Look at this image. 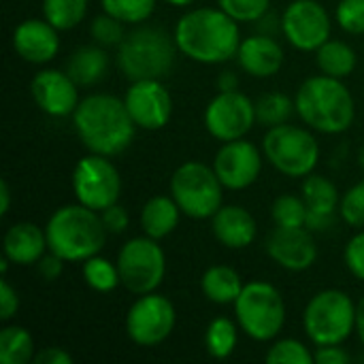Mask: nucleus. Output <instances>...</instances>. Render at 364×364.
Returning a JSON list of instances; mask_svg holds the SVG:
<instances>
[{
    "mask_svg": "<svg viewBox=\"0 0 364 364\" xmlns=\"http://www.w3.org/2000/svg\"><path fill=\"white\" fill-rule=\"evenodd\" d=\"M73 126L90 154L119 156L124 154L136 134L126 102L113 94H90L79 100L73 113Z\"/></svg>",
    "mask_w": 364,
    "mask_h": 364,
    "instance_id": "obj_1",
    "label": "nucleus"
},
{
    "mask_svg": "<svg viewBox=\"0 0 364 364\" xmlns=\"http://www.w3.org/2000/svg\"><path fill=\"white\" fill-rule=\"evenodd\" d=\"M173 36L179 51L198 64H224L237 58L243 41L239 21L220 6L188 11L179 17Z\"/></svg>",
    "mask_w": 364,
    "mask_h": 364,
    "instance_id": "obj_2",
    "label": "nucleus"
},
{
    "mask_svg": "<svg viewBox=\"0 0 364 364\" xmlns=\"http://www.w3.org/2000/svg\"><path fill=\"white\" fill-rule=\"evenodd\" d=\"M299 117L316 132L341 134L354 124L356 105L343 79L314 75L301 83L294 96Z\"/></svg>",
    "mask_w": 364,
    "mask_h": 364,
    "instance_id": "obj_3",
    "label": "nucleus"
},
{
    "mask_svg": "<svg viewBox=\"0 0 364 364\" xmlns=\"http://www.w3.org/2000/svg\"><path fill=\"white\" fill-rule=\"evenodd\" d=\"M49 252L66 262H85L102 252L107 228L102 215L81 203L55 209L45 226Z\"/></svg>",
    "mask_w": 364,
    "mask_h": 364,
    "instance_id": "obj_4",
    "label": "nucleus"
},
{
    "mask_svg": "<svg viewBox=\"0 0 364 364\" xmlns=\"http://www.w3.org/2000/svg\"><path fill=\"white\" fill-rule=\"evenodd\" d=\"M179 47L162 28L141 26L130 30L117 47V66L130 81L162 79L171 73Z\"/></svg>",
    "mask_w": 364,
    "mask_h": 364,
    "instance_id": "obj_5",
    "label": "nucleus"
},
{
    "mask_svg": "<svg viewBox=\"0 0 364 364\" xmlns=\"http://www.w3.org/2000/svg\"><path fill=\"white\" fill-rule=\"evenodd\" d=\"M303 326L314 346H341L356 331V303L343 290H322L307 303Z\"/></svg>",
    "mask_w": 364,
    "mask_h": 364,
    "instance_id": "obj_6",
    "label": "nucleus"
},
{
    "mask_svg": "<svg viewBox=\"0 0 364 364\" xmlns=\"http://www.w3.org/2000/svg\"><path fill=\"white\" fill-rule=\"evenodd\" d=\"M239 328L254 341H273L286 324V303L282 292L269 282H250L235 301Z\"/></svg>",
    "mask_w": 364,
    "mask_h": 364,
    "instance_id": "obj_7",
    "label": "nucleus"
},
{
    "mask_svg": "<svg viewBox=\"0 0 364 364\" xmlns=\"http://www.w3.org/2000/svg\"><path fill=\"white\" fill-rule=\"evenodd\" d=\"M224 186L213 166L190 160L177 166L171 177V196L181 213L192 220H209L224 203Z\"/></svg>",
    "mask_w": 364,
    "mask_h": 364,
    "instance_id": "obj_8",
    "label": "nucleus"
},
{
    "mask_svg": "<svg viewBox=\"0 0 364 364\" xmlns=\"http://www.w3.org/2000/svg\"><path fill=\"white\" fill-rule=\"evenodd\" d=\"M264 158L288 177H307L320 160L318 139L301 126L279 124L267 130L262 139Z\"/></svg>",
    "mask_w": 364,
    "mask_h": 364,
    "instance_id": "obj_9",
    "label": "nucleus"
},
{
    "mask_svg": "<svg viewBox=\"0 0 364 364\" xmlns=\"http://www.w3.org/2000/svg\"><path fill=\"white\" fill-rule=\"evenodd\" d=\"M117 269L122 286L141 296L156 292L166 275L164 250L151 237H134L122 245L117 252Z\"/></svg>",
    "mask_w": 364,
    "mask_h": 364,
    "instance_id": "obj_10",
    "label": "nucleus"
},
{
    "mask_svg": "<svg viewBox=\"0 0 364 364\" xmlns=\"http://www.w3.org/2000/svg\"><path fill=\"white\" fill-rule=\"evenodd\" d=\"M73 192L77 203L100 213L119 200L122 175L109 156H83L73 171Z\"/></svg>",
    "mask_w": 364,
    "mask_h": 364,
    "instance_id": "obj_11",
    "label": "nucleus"
},
{
    "mask_svg": "<svg viewBox=\"0 0 364 364\" xmlns=\"http://www.w3.org/2000/svg\"><path fill=\"white\" fill-rule=\"evenodd\" d=\"M177 322V311L171 299L158 292L141 294L126 314V335L141 348H156L164 343Z\"/></svg>",
    "mask_w": 364,
    "mask_h": 364,
    "instance_id": "obj_12",
    "label": "nucleus"
},
{
    "mask_svg": "<svg viewBox=\"0 0 364 364\" xmlns=\"http://www.w3.org/2000/svg\"><path fill=\"white\" fill-rule=\"evenodd\" d=\"M254 122H258L256 102L239 90L218 92L205 109V128L222 143L243 139L252 130Z\"/></svg>",
    "mask_w": 364,
    "mask_h": 364,
    "instance_id": "obj_13",
    "label": "nucleus"
},
{
    "mask_svg": "<svg viewBox=\"0 0 364 364\" xmlns=\"http://www.w3.org/2000/svg\"><path fill=\"white\" fill-rule=\"evenodd\" d=\"M331 30V15L318 0H292L282 15V32L299 51H318Z\"/></svg>",
    "mask_w": 364,
    "mask_h": 364,
    "instance_id": "obj_14",
    "label": "nucleus"
},
{
    "mask_svg": "<svg viewBox=\"0 0 364 364\" xmlns=\"http://www.w3.org/2000/svg\"><path fill=\"white\" fill-rule=\"evenodd\" d=\"M132 122L143 130H162L173 115V98L162 79L130 81L124 96Z\"/></svg>",
    "mask_w": 364,
    "mask_h": 364,
    "instance_id": "obj_15",
    "label": "nucleus"
},
{
    "mask_svg": "<svg viewBox=\"0 0 364 364\" xmlns=\"http://www.w3.org/2000/svg\"><path fill=\"white\" fill-rule=\"evenodd\" d=\"M213 171L226 190H245L256 183L262 171V154L252 141H228L218 149Z\"/></svg>",
    "mask_w": 364,
    "mask_h": 364,
    "instance_id": "obj_16",
    "label": "nucleus"
},
{
    "mask_svg": "<svg viewBox=\"0 0 364 364\" xmlns=\"http://www.w3.org/2000/svg\"><path fill=\"white\" fill-rule=\"evenodd\" d=\"M264 250L273 262L292 273L307 271L318 258V245L307 226H277L267 237Z\"/></svg>",
    "mask_w": 364,
    "mask_h": 364,
    "instance_id": "obj_17",
    "label": "nucleus"
},
{
    "mask_svg": "<svg viewBox=\"0 0 364 364\" xmlns=\"http://www.w3.org/2000/svg\"><path fill=\"white\" fill-rule=\"evenodd\" d=\"M30 94L36 107L51 117H68L79 105V85L66 70L45 68L30 81Z\"/></svg>",
    "mask_w": 364,
    "mask_h": 364,
    "instance_id": "obj_18",
    "label": "nucleus"
},
{
    "mask_svg": "<svg viewBox=\"0 0 364 364\" xmlns=\"http://www.w3.org/2000/svg\"><path fill=\"white\" fill-rule=\"evenodd\" d=\"M58 28H53L45 17L43 19H23L13 30V49L15 53L30 64H47L60 51Z\"/></svg>",
    "mask_w": 364,
    "mask_h": 364,
    "instance_id": "obj_19",
    "label": "nucleus"
},
{
    "mask_svg": "<svg viewBox=\"0 0 364 364\" xmlns=\"http://www.w3.org/2000/svg\"><path fill=\"white\" fill-rule=\"evenodd\" d=\"M237 60L247 75L256 79H267L277 75L284 66V49L271 34L260 32L241 41Z\"/></svg>",
    "mask_w": 364,
    "mask_h": 364,
    "instance_id": "obj_20",
    "label": "nucleus"
},
{
    "mask_svg": "<svg viewBox=\"0 0 364 364\" xmlns=\"http://www.w3.org/2000/svg\"><path fill=\"white\" fill-rule=\"evenodd\" d=\"M211 230L218 243L228 250H245L256 241L258 235L254 215L239 205H222L211 218Z\"/></svg>",
    "mask_w": 364,
    "mask_h": 364,
    "instance_id": "obj_21",
    "label": "nucleus"
},
{
    "mask_svg": "<svg viewBox=\"0 0 364 364\" xmlns=\"http://www.w3.org/2000/svg\"><path fill=\"white\" fill-rule=\"evenodd\" d=\"M2 250H4V258H9L13 264L30 267L38 262L49 250L47 232L32 222H17L9 226V230L4 232Z\"/></svg>",
    "mask_w": 364,
    "mask_h": 364,
    "instance_id": "obj_22",
    "label": "nucleus"
},
{
    "mask_svg": "<svg viewBox=\"0 0 364 364\" xmlns=\"http://www.w3.org/2000/svg\"><path fill=\"white\" fill-rule=\"evenodd\" d=\"M301 190H303V198H305V203L309 207V224H307V228H316V230L326 228L333 222V215L341 205L337 186L331 179L311 173V175L305 177Z\"/></svg>",
    "mask_w": 364,
    "mask_h": 364,
    "instance_id": "obj_23",
    "label": "nucleus"
},
{
    "mask_svg": "<svg viewBox=\"0 0 364 364\" xmlns=\"http://www.w3.org/2000/svg\"><path fill=\"white\" fill-rule=\"evenodd\" d=\"M66 73L79 87H90L100 83L109 73V55L100 45H83L75 49L68 58Z\"/></svg>",
    "mask_w": 364,
    "mask_h": 364,
    "instance_id": "obj_24",
    "label": "nucleus"
},
{
    "mask_svg": "<svg viewBox=\"0 0 364 364\" xmlns=\"http://www.w3.org/2000/svg\"><path fill=\"white\" fill-rule=\"evenodd\" d=\"M181 209L173 196H151L141 209V228L147 237L160 241L179 224Z\"/></svg>",
    "mask_w": 364,
    "mask_h": 364,
    "instance_id": "obj_25",
    "label": "nucleus"
},
{
    "mask_svg": "<svg viewBox=\"0 0 364 364\" xmlns=\"http://www.w3.org/2000/svg\"><path fill=\"white\" fill-rule=\"evenodd\" d=\"M243 286L245 284L241 275L226 264H213L200 277L203 294L215 305H235V301L243 292Z\"/></svg>",
    "mask_w": 364,
    "mask_h": 364,
    "instance_id": "obj_26",
    "label": "nucleus"
},
{
    "mask_svg": "<svg viewBox=\"0 0 364 364\" xmlns=\"http://www.w3.org/2000/svg\"><path fill=\"white\" fill-rule=\"evenodd\" d=\"M316 62H318V68L324 75L346 79V77H350L354 73V68L358 64V58H356V51L348 43L328 38L316 51Z\"/></svg>",
    "mask_w": 364,
    "mask_h": 364,
    "instance_id": "obj_27",
    "label": "nucleus"
},
{
    "mask_svg": "<svg viewBox=\"0 0 364 364\" xmlns=\"http://www.w3.org/2000/svg\"><path fill=\"white\" fill-rule=\"evenodd\" d=\"M239 341V326L228 318H215L205 331V350L215 360H226L235 354Z\"/></svg>",
    "mask_w": 364,
    "mask_h": 364,
    "instance_id": "obj_28",
    "label": "nucleus"
},
{
    "mask_svg": "<svg viewBox=\"0 0 364 364\" xmlns=\"http://www.w3.org/2000/svg\"><path fill=\"white\" fill-rule=\"evenodd\" d=\"M34 356V339L23 326L0 331V364H28Z\"/></svg>",
    "mask_w": 364,
    "mask_h": 364,
    "instance_id": "obj_29",
    "label": "nucleus"
},
{
    "mask_svg": "<svg viewBox=\"0 0 364 364\" xmlns=\"http://www.w3.org/2000/svg\"><path fill=\"white\" fill-rule=\"evenodd\" d=\"M90 0H43V17L58 30L77 28L87 15Z\"/></svg>",
    "mask_w": 364,
    "mask_h": 364,
    "instance_id": "obj_30",
    "label": "nucleus"
},
{
    "mask_svg": "<svg viewBox=\"0 0 364 364\" xmlns=\"http://www.w3.org/2000/svg\"><path fill=\"white\" fill-rule=\"evenodd\" d=\"M83 282L94 290V292H113L119 284V269L117 262H111L102 256H92L83 262Z\"/></svg>",
    "mask_w": 364,
    "mask_h": 364,
    "instance_id": "obj_31",
    "label": "nucleus"
},
{
    "mask_svg": "<svg viewBox=\"0 0 364 364\" xmlns=\"http://www.w3.org/2000/svg\"><path fill=\"white\" fill-rule=\"evenodd\" d=\"M294 111V100L284 92H271L256 100V119L267 128L288 124Z\"/></svg>",
    "mask_w": 364,
    "mask_h": 364,
    "instance_id": "obj_32",
    "label": "nucleus"
},
{
    "mask_svg": "<svg viewBox=\"0 0 364 364\" xmlns=\"http://www.w3.org/2000/svg\"><path fill=\"white\" fill-rule=\"evenodd\" d=\"M271 218H273L275 226H288V228L307 226L309 224V207L303 196L282 194L275 198V203L271 207Z\"/></svg>",
    "mask_w": 364,
    "mask_h": 364,
    "instance_id": "obj_33",
    "label": "nucleus"
},
{
    "mask_svg": "<svg viewBox=\"0 0 364 364\" xmlns=\"http://www.w3.org/2000/svg\"><path fill=\"white\" fill-rule=\"evenodd\" d=\"M102 11L124 23H143L156 11V0H100Z\"/></svg>",
    "mask_w": 364,
    "mask_h": 364,
    "instance_id": "obj_34",
    "label": "nucleus"
},
{
    "mask_svg": "<svg viewBox=\"0 0 364 364\" xmlns=\"http://www.w3.org/2000/svg\"><path fill=\"white\" fill-rule=\"evenodd\" d=\"M264 360L269 364H316L314 352L299 339H279V341H275L267 350Z\"/></svg>",
    "mask_w": 364,
    "mask_h": 364,
    "instance_id": "obj_35",
    "label": "nucleus"
},
{
    "mask_svg": "<svg viewBox=\"0 0 364 364\" xmlns=\"http://www.w3.org/2000/svg\"><path fill=\"white\" fill-rule=\"evenodd\" d=\"M90 34H92L94 43L105 47V49L107 47H119V43L126 36L124 21H119L117 17H113V15L102 11V15L94 17L92 26H90Z\"/></svg>",
    "mask_w": 364,
    "mask_h": 364,
    "instance_id": "obj_36",
    "label": "nucleus"
},
{
    "mask_svg": "<svg viewBox=\"0 0 364 364\" xmlns=\"http://www.w3.org/2000/svg\"><path fill=\"white\" fill-rule=\"evenodd\" d=\"M218 6L237 21H258L269 13L271 0H215Z\"/></svg>",
    "mask_w": 364,
    "mask_h": 364,
    "instance_id": "obj_37",
    "label": "nucleus"
},
{
    "mask_svg": "<svg viewBox=\"0 0 364 364\" xmlns=\"http://www.w3.org/2000/svg\"><path fill=\"white\" fill-rule=\"evenodd\" d=\"M341 218L346 224L354 226V228H363L364 226V179L358 181L356 186H352L343 198H341Z\"/></svg>",
    "mask_w": 364,
    "mask_h": 364,
    "instance_id": "obj_38",
    "label": "nucleus"
},
{
    "mask_svg": "<svg viewBox=\"0 0 364 364\" xmlns=\"http://www.w3.org/2000/svg\"><path fill=\"white\" fill-rule=\"evenodd\" d=\"M337 23L350 34H364V0H341L335 11Z\"/></svg>",
    "mask_w": 364,
    "mask_h": 364,
    "instance_id": "obj_39",
    "label": "nucleus"
},
{
    "mask_svg": "<svg viewBox=\"0 0 364 364\" xmlns=\"http://www.w3.org/2000/svg\"><path fill=\"white\" fill-rule=\"evenodd\" d=\"M343 258H346V264H348L350 273L364 282V230L354 235L348 241Z\"/></svg>",
    "mask_w": 364,
    "mask_h": 364,
    "instance_id": "obj_40",
    "label": "nucleus"
},
{
    "mask_svg": "<svg viewBox=\"0 0 364 364\" xmlns=\"http://www.w3.org/2000/svg\"><path fill=\"white\" fill-rule=\"evenodd\" d=\"M100 215H102V222H105V228L109 235H122L130 226V215H128L126 207H122L117 203L107 207L105 211H100Z\"/></svg>",
    "mask_w": 364,
    "mask_h": 364,
    "instance_id": "obj_41",
    "label": "nucleus"
},
{
    "mask_svg": "<svg viewBox=\"0 0 364 364\" xmlns=\"http://www.w3.org/2000/svg\"><path fill=\"white\" fill-rule=\"evenodd\" d=\"M19 309V294L17 290L6 282V277L0 279V320H11Z\"/></svg>",
    "mask_w": 364,
    "mask_h": 364,
    "instance_id": "obj_42",
    "label": "nucleus"
},
{
    "mask_svg": "<svg viewBox=\"0 0 364 364\" xmlns=\"http://www.w3.org/2000/svg\"><path fill=\"white\" fill-rule=\"evenodd\" d=\"M314 360L316 364H348L352 363V356L341 346H318Z\"/></svg>",
    "mask_w": 364,
    "mask_h": 364,
    "instance_id": "obj_43",
    "label": "nucleus"
},
{
    "mask_svg": "<svg viewBox=\"0 0 364 364\" xmlns=\"http://www.w3.org/2000/svg\"><path fill=\"white\" fill-rule=\"evenodd\" d=\"M64 262H66V260H62V258H60L58 254H53V252L45 254V256L38 260V273H41V277L47 279V282H55V279L62 275V271H64Z\"/></svg>",
    "mask_w": 364,
    "mask_h": 364,
    "instance_id": "obj_44",
    "label": "nucleus"
},
{
    "mask_svg": "<svg viewBox=\"0 0 364 364\" xmlns=\"http://www.w3.org/2000/svg\"><path fill=\"white\" fill-rule=\"evenodd\" d=\"M36 364H73V356L62 348H45L34 356Z\"/></svg>",
    "mask_w": 364,
    "mask_h": 364,
    "instance_id": "obj_45",
    "label": "nucleus"
},
{
    "mask_svg": "<svg viewBox=\"0 0 364 364\" xmlns=\"http://www.w3.org/2000/svg\"><path fill=\"white\" fill-rule=\"evenodd\" d=\"M232 90H239V79L232 70H224L218 77V92H232Z\"/></svg>",
    "mask_w": 364,
    "mask_h": 364,
    "instance_id": "obj_46",
    "label": "nucleus"
},
{
    "mask_svg": "<svg viewBox=\"0 0 364 364\" xmlns=\"http://www.w3.org/2000/svg\"><path fill=\"white\" fill-rule=\"evenodd\" d=\"M11 209V188L6 183V179L0 181V215H6Z\"/></svg>",
    "mask_w": 364,
    "mask_h": 364,
    "instance_id": "obj_47",
    "label": "nucleus"
},
{
    "mask_svg": "<svg viewBox=\"0 0 364 364\" xmlns=\"http://www.w3.org/2000/svg\"><path fill=\"white\" fill-rule=\"evenodd\" d=\"M356 333H358V337H360L364 346V296L356 305Z\"/></svg>",
    "mask_w": 364,
    "mask_h": 364,
    "instance_id": "obj_48",
    "label": "nucleus"
},
{
    "mask_svg": "<svg viewBox=\"0 0 364 364\" xmlns=\"http://www.w3.org/2000/svg\"><path fill=\"white\" fill-rule=\"evenodd\" d=\"M164 2H168V4H173V6H190L194 0H164Z\"/></svg>",
    "mask_w": 364,
    "mask_h": 364,
    "instance_id": "obj_49",
    "label": "nucleus"
},
{
    "mask_svg": "<svg viewBox=\"0 0 364 364\" xmlns=\"http://www.w3.org/2000/svg\"><path fill=\"white\" fill-rule=\"evenodd\" d=\"M358 162H360V166H363V171H364V143H363V147H360V154H358Z\"/></svg>",
    "mask_w": 364,
    "mask_h": 364,
    "instance_id": "obj_50",
    "label": "nucleus"
}]
</instances>
